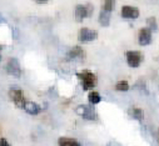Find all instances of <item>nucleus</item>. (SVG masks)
<instances>
[{
	"mask_svg": "<svg viewBox=\"0 0 159 146\" xmlns=\"http://www.w3.org/2000/svg\"><path fill=\"white\" fill-rule=\"evenodd\" d=\"M98 20H99V24H100L102 26H108V25L110 24V13H107V11L102 10V11L99 13Z\"/></svg>",
	"mask_w": 159,
	"mask_h": 146,
	"instance_id": "ddd939ff",
	"label": "nucleus"
},
{
	"mask_svg": "<svg viewBox=\"0 0 159 146\" xmlns=\"http://www.w3.org/2000/svg\"><path fill=\"white\" fill-rule=\"evenodd\" d=\"M9 96L11 99V101L18 106V107H24L26 100H25V96H24V92L20 90V89H11L9 91Z\"/></svg>",
	"mask_w": 159,
	"mask_h": 146,
	"instance_id": "0eeeda50",
	"label": "nucleus"
},
{
	"mask_svg": "<svg viewBox=\"0 0 159 146\" xmlns=\"http://www.w3.org/2000/svg\"><path fill=\"white\" fill-rule=\"evenodd\" d=\"M5 70L9 75L14 76V78H20L21 76V67H20V64L16 59L11 58L8 60L7 65H5Z\"/></svg>",
	"mask_w": 159,
	"mask_h": 146,
	"instance_id": "39448f33",
	"label": "nucleus"
},
{
	"mask_svg": "<svg viewBox=\"0 0 159 146\" xmlns=\"http://www.w3.org/2000/svg\"><path fill=\"white\" fill-rule=\"evenodd\" d=\"M122 16L125 19H137L139 16V10L130 5H124L122 8Z\"/></svg>",
	"mask_w": 159,
	"mask_h": 146,
	"instance_id": "1a4fd4ad",
	"label": "nucleus"
},
{
	"mask_svg": "<svg viewBox=\"0 0 159 146\" xmlns=\"http://www.w3.org/2000/svg\"><path fill=\"white\" fill-rule=\"evenodd\" d=\"M125 59L130 67H138L143 61V54L137 50H129L125 53Z\"/></svg>",
	"mask_w": 159,
	"mask_h": 146,
	"instance_id": "20e7f679",
	"label": "nucleus"
},
{
	"mask_svg": "<svg viewBox=\"0 0 159 146\" xmlns=\"http://www.w3.org/2000/svg\"><path fill=\"white\" fill-rule=\"evenodd\" d=\"M130 114H132V116H133L135 120H138V121H142V120L144 119V113H143L142 109H139V107H133L132 110H130Z\"/></svg>",
	"mask_w": 159,
	"mask_h": 146,
	"instance_id": "2eb2a0df",
	"label": "nucleus"
},
{
	"mask_svg": "<svg viewBox=\"0 0 159 146\" xmlns=\"http://www.w3.org/2000/svg\"><path fill=\"white\" fill-rule=\"evenodd\" d=\"M68 58L69 59H83L84 58V50L80 46H74L70 49V51L68 53Z\"/></svg>",
	"mask_w": 159,
	"mask_h": 146,
	"instance_id": "9b49d317",
	"label": "nucleus"
},
{
	"mask_svg": "<svg viewBox=\"0 0 159 146\" xmlns=\"http://www.w3.org/2000/svg\"><path fill=\"white\" fill-rule=\"evenodd\" d=\"M147 28L150 30V31H154V30H157V28H158V25H157V19L154 18V16H150V18H148L147 19Z\"/></svg>",
	"mask_w": 159,
	"mask_h": 146,
	"instance_id": "a211bd4d",
	"label": "nucleus"
},
{
	"mask_svg": "<svg viewBox=\"0 0 159 146\" xmlns=\"http://www.w3.org/2000/svg\"><path fill=\"white\" fill-rule=\"evenodd\" d=\"M94 11L93 4L88 3V4H78L75 6L74 14H75V19L76 21H83L85 18H89Z\"/></svg>",
	"mask_w": 159,
	"mask_h": 146,
	"instance_id": "f03ea898",
	"label": "nucleus"
},
{
	"mask_svg": "<svg viewBox=\"0 0 159 146\" xmlns=\"http://www.w3.org/2000/svg\"><path fill=\"white\" fill-rule=\"evenodd\" d=\"M97 38H98V32L95 30H92V29H88V28H82L80 31H79V35H78L79 41H82V43L93 41Z\"/></svg>",
	"mask_w": 159,
	"mask_h": 146,
	"instance_id": "423d86ee",
	"label": "nucleus"
},
{
	"mask_svg": "<svg viewBox=\"0 0 159 146\" xmlns=\"http://www.w3.org/2000/svg\"><path fill=\"white\" fill-rule=\"evenodd\" d=\"M58 145L59 146H80V144L71 137H60L58 141Z\"/></svg>",
	"mask_w": 159,
	"mask_h": 146,
	"instance_id": "f8f14e48",
	"label": "nucleus"
},
{
	"mask_svg": "<svg viewBox=\"0 0 159 146\" xmlns=\"http://www.w3.org/2000/svg\"><path fill=\"white\" fill-rule=\"evenodd\" d=\"M114 5H115V0H104L102 10H104L107 13H111L114 9Z\"/></svg>",
	"mask_w": 159,
	"mask_h": 146,
	"instance_id": "dca6fc26",
	"label": "nucleus"
},
{
	"mask_svg": "<svg viewBox=\"0 0 159 146\" xmlns=\"http://www.w3.org/2000/svg\"><path fill=\"white\" fill-rule=\"evenodd\" d=\"M88 100H89V102H90L92 105H97V104H99V102L102 101V96H100L99 92L92 91V92H89V95H88Z\"/></svg>",
	"mask_w": 159,
	"mask_h": 146,
	"instance_id": "4468645a",
	"label": "nucleus"
},
{
	"mask_svg": "<svg viewBox=\"0 0 159 146\" xmlns=\"http://www.w3.org/2000/svg\"><path fill=\"white\" fill-rule=\"evenodd\" d=\"M34 2H36V3H39V4H45V3L49 2V0H34Z\"/></svg>",
	"mask_w": 159,
	"mask_h": 146,
	"instance_id": "aec40b11",
	"label": "nucleus"
},
{
	"mask_svg": "<svg viewBox=\"0 0 159 146\" xmlns=\"http://www.w3.org/2000/svg\"><path fill=\"white\" fill-rule=\"evenodd\" d=\"M23 109L30 115H38L39 113H40V106H39L36 102H33V101H26Z\"/></svg>",
	"mask_w": 159,
	"mask_h": 146,
	"instance_id": "9d476101",
	"label": "nucleus"
},
{
	"mask_svg": "<svg viewBox=\"0 0 159 146\" xmlns=\"http://www.w3.org/2000/svg\"><path fill=\"white\" fill-rule=\"evenodd\" d=\"M76 76L80 79L82 81V85H83V89L87 91V90H90L93 89L95 85H97V75L94 72L89 71V70H83L80 72H78Z\"/></svg>",
	"mask_w": 159,
	"mask_h": 146,
	"instance_id": "f257e3e1",
	"label": "nucleus"
},
{
	"mask_svg": "<svg viewBox=\"0 0 159 146\" xmlns=\"http://www.w3.org/2000/svg\"><path fill=\"white\" fill-rule=\"evenodd\" d=\"M0 61H2V54H0Z\"/></svg>",
	"mask_w": 159,
	"mask_h": 146,
	"instance_id": "412c9836",
	"label": "nucleus"
},
{
	"mask_svg": "<svg viewBox=\"0 0 159 146\" xmlns=\"http://www.w3.org/2000/svg\"><path fill=\"white\" fill-rule=\"evenodd\" d=\"M75 111L79 116H82L85 120H95L97 119V114L93 105H79Z\"/></svg>",
	"mask_w": 159,
	"mask_h": 146,
	"instance_id": "7ed1b4c3",
	"label": "nucleus"
},
{
	"mask_svg": "<svg viewBox=\"0 0 159 146\" xmlns=\"http://www.w3.org/2000/svg\"><path fill=\"white\" fill-rule=\"evenodd\" d=\"M0 146H10L7 139H0Z\"/></svg>",
	"mask_w": 159,
	"mask_h": 146,
	"instance_id": "6ab92c4d",
	"label": "nucleus"
},
{
	"mask_svg": "<svg viewBox=\"0 0 159 146\" xmlns=\"http://www.w3.org/2000/svg\"><path fill=\"white\" fill-rule=\"evenodd\" d=\"M138 41L142 46H147L152 43V31L148 28H143L138 32Z\"/></svg>",
	"mask_w": 159,
	"mask_h": 146,
	"instance_id": "6e6552de",
	"label": "nucleus"
},
{
	"mask_svg": "<svg viewBox=\"0 0 159 146\" xmlns=\"http://www.w3.org/2000/svg\"><path fill=\"white\" fill-rule=\"evenodd\" d=\"M115 90H118V91H127V90H129V84H128V81H125V80L118 81L116 85H115Z\"/></svg>",
	"mask_w": 159,
	"mask_h": 146,
	"instance_id": "f3484780",
	"label": "nucleus"
}]
</instances>
